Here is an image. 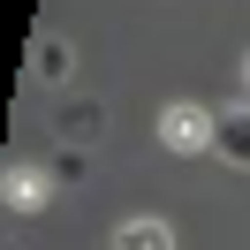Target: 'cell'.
Returning a JSON list of instances; mask_svg holds the SVG:
<instances>
[{
    "instance_id": "obj_1",
    "label": "cell",
    "mask_w": 250,
    "mask_h": 250,
    "mask_svg": "<svg viewBox=\"0 0 250 250\" xmlns=\"http://www.w3.org/2000/svg\"><path fill=\"white\" fill-rule=\"evenodd\" d=\"M159 137H167V152H212L220 122L205 106H167V122H159Z\"/></svg>"
},
{
    "instance_id": "obj_2",
    "label": "cell",
    "mask_w": 250,
    "mask_h": 250,
    "mask_svg": "<svg viewBox=\"0 0 250 250\" xmlns=\"http://www.w3.org/2000/svg\"><path fill=\"white\" fill-rule=\"evenodd\" d=\"M212 152H220V159H235V167L250 174V106L220 114V137H212Z\"/></svg>"
},
{
    "instance_id": "obj_3",
    "label": "cell",
    "mask_w": 250,
    "mask_h": 250,
    "mask_svg": "<svg viewBox=\"0 0 250 250\" xmlns=\"http://www.w3.org/2000/svg\"><path fill=\"white\" fill-rule=\"evenodd\" d=\"M114 250H174V235L159 228V220H129V228L114 235Z\"/></svg>"
},
{
    "instance_id": "obj_4",
    "label": "cell",
    "mask_w": 250,
    "mask_h": 250,
    "mask_svg": "<svg viewBox=\"0 0 250 250\" xmlns=\"http://www.w3.org/2000/svg\"><path fill=\"white\" fill-rule=\"evenodd\" d=\"M68 68H76V53H68L61 38H46V46H38V83H68Z\"/></svg>"
},
{
    "instance_id": "obj_5",
    "label": "cell",
    "mask_w": 250,
    "mask_h": 250,
    "mask_svg": "<svg viewBox=\"0 0 250 250\" xmlns=\"http://www.w3.org/2000/svg\"><path fill=\"white\" fill-rule=\"evenodd\" d=\"M8 205H16V212H38V205H46V182H38V174H16V182H8Z\"/></svg>"
},
{
    "instance_id": "obj_6",
    "label": "cell",
    "mask_w": 250,
    "mask_h": 250,
    "mask_svg": "<svg viewBox=\"0 0 250 250\" xmlns=\"http://www.w3.org/2000/svg\"><path fill=\"white\" fill-rule=\"evenodd\" d=\"M243 83H250V61H243Z\"/></svg>"
}]
</instances>
